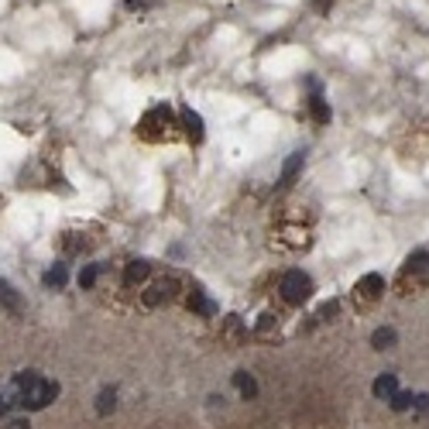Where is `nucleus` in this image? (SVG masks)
I'll use <instances>...</instances> for the list:
<instances>
[{
  "label": "nucleus",
  "mask_w": 429,
  "mask_h": 429,
  "mask_svg": "<svg viewBox=\"0 0 429 429\" xmlns=\"http://www.w3.org/2000/svg\"><path fill=\"white\" fill-rule=\"evenodd\" d=\"M426 285H429V251H412L405 257L402 271H399V292L412 295V292H423Z\"/></svg>",
  "instance_id": "nucleus-1"
},
{
  "label": "nucleus",
  "mask_w": 429,
  "mask_h": 429,
  "mask_svg": "<svg viewBox=\"0 0 429 429\" xmlns=\"http://www.w3.org/2000/svg\"><path fill=\"white\" fill-rule=\"evenodd\" d=\"M55 399H59V385H55V381H45L42 374H35L24 388H17V405H24L28 412L48 409Z\"/></svg>",
  "instance_id": "nucleus-2"
},
{
  "label": "nucleus",
  "mask_w": 429,
  "mask_h": 429,
  "mask_svg": "<svg viewBox=\"0 0 429 429\" xmlns=\"http://www.w3.org/2000/svg\"><path fill=\"white\" fill-rule=\"evenodd\" d=\"M278 292H282V299H285V302H292V306H302V302L313 295V278H309L306 271L292 268V271H285V275H282V285H278Z\"/></svg>",
  "instance_id": "nucleus-3"
},
{
  "label": "nucleus",
  "mask_w": 429,
  "mask_h": 429,
  "mask_svg": "<svg viewBox=\"0 0 429 429\" xmlns=\"http://www.w3.org/2000/svg\"><path fill=\"white\" fill-rule=\"evenodd\" d=\"M169 127H175L172 124V110L169 107H155L141 120V138L145 141H162V138H169Z\"/></svg>",
  "instance_id": "nucleus-4"
},
{
  "label": "nucleus",
  "mask_w": 429,
  "mask_h": 429,
  "mask_svg": "<svg viewBox=\"0 0 429 429\" xmlns=\"http://www.w3.org/2000/svg\"><path fill=\"white\" fill-rule=\"evenodd\" d=\"M381 295H385V278H381L378 271L357 278V285H354V299H357L360 306H374Z\"/></svg>",
  "instance_id": "nucleus-5"
},
{
  "label": "nucleus",
  "mask_w": 429,
  "mask_h": 429,
  "mask_svg": "<svg viewBox=\"0 0 429 429\" xmlns=\"http://www.w3.org/2000/svg\"><path fill=\"white\" fill-rule=\"evenodd\" d=\"M175 292H179V282H175V278H158L155 285H148V292L141 295V302H145L148 309H155V306H162V302H172Z\"/></svg>",
  "instance_id": "nucleus-6"
},
{
  "label": "nucleus",
  "mask_w": 429,
  "mask_h": 429,
  "mask_svg": "<svg viewBox=\"0 0 429 429\" xmlns=\"http://www.w3.org/2000/svg\"><path fill=\"white\" fill-rule=\"evenodd\" d=\"M148 275H152V264H148V261H131V264L124 268V285L134 289V285L148 282Z\"/></svg>",
  "instance_id": "nucleus-7"
},
{
  "label": "nucleus",
  "mask_w": 429,
  "mask_h": 429,
  "mask_svg": "<svg viewBox=\"0 0 429 429\" xmlns=\"http://www.w3.org/2000/svg\"><path fill=\"white\" fill-rule=\"evenodd\" d=\"M371 392H374V399H385V402H388V399L399 392V378H395V374H378L374 385H371Z\"/></svg>",
  "instance_id": "nucleus-8"
},
{
  "label": "nucleus",
  "mask_w": 429,
  "mask_h": 429,
  "mask_svg": "<svg viewBox=\"0 0 429 429\" xmlns=\"http://www.w3.org/2000/svg\"><path fill=\"white\" fill-rule=\"evenodd\" d=\"M395 343H399L395 327H378V330L371 334V347H374V350H392Z\"/></svg>",
  "instance_id": "nucleus-9"
},
{
  "label": "nucleus",
  "mask_w": 429,
  "mask_h": 429,
  "mask_svg": "<svg viewBox=\"0 0 429 429\" xmlns=\"http://www.w3.org/2000/svg\"><path fill=\"white\" fill-rule=\"evenodd\" d=\"M234 388L241 392V399H255L257 395L255 374H251V371H237V374H234Z\"/></svg>",
  "instance_id": "nucleus-10"
},
{
  "label": "nucleus",
  "mask_w": 429,
  "mask_h": 429,
  "mask_svg": "<svg viewBox=\"0 0 429 429\" xmlns=\"http://www.w3.org/2000/svg\"><path fill=\"white\" fill-rule=\"evenodd\" d=\"M185 306H189V309H196V313H203V316H213V313H217V306L203 295V289H192V292H189V299H185Z\"/></svg>",
  "instance_id": "nucleus-11"
},
{
  "label": "nucleus",
  "mask_w": 429,
  "mask_h": 429,
  "mask_svg": "<svg viewBox=\"0 0 429 429\" xmlns=\"http://www.w3.org/2000/svg\"><path fill=\"white\" fill-rule=\"evenodd\" d=\"M117 409V388H103L96 395V416H110Z\"/></svg>",
  "instance_id": "nucleus-12"
},
{
  "label": "nucleus",
  "mask_w": 429,
  "mask_h": 429,
  "mask_svg": "<svg viewBox=\"0 0 429 429\" xmlns=\"http://www.w3.org/2000/svg\"><path fill=\"white\" fill-rule=\"evenodd\" d=\"M309 113H313L316 124H330V107H327L323 96H309Z\"/></svg>",
  "instance_id": "nucleus-13"
},
{
  "label": "nucleus",
  "mask_w": 429,
  "mask_h": 429,
  "mask_svg": "<svg viewBox=\"0 0 429 429\" xmlns=\"http://www.w3.org/2000/svg\"><path fill=\"white\" fill-rule=\"evenodd\" d=\"M0 302H3L10 313H21V299H17L14 285H10V282H3V278H0Z\"/></svg>",
  "instance_id": "nucleus-14"
},
{
  "label": "nucleus",
  "mask_w": 429,
  "mask_h": 429,
  "mask_svg": "<svg viewBox=\"0 0 429 429\" xmlns=\"http://www.w3.org/2000/svg\"><path fill=\"white\" fill-rule=\"evenodd\" d=\"M299 169H302V152H295V155L285 162V169H282V182H278V185H282V189L292 185V179H295V172Z\"/></svg>",
  "instance_id": "nucleus-15"
},
{
  "label": "nucleus",
  "mask_w": 429,
  "mask_h": 429,
  "mask_svg": "<svg viewBox=\"0 0 429 429\" xmlns=\"http://www.w3.org/2000/svg\"><path fill=\"white\" fill-rule=\"evenodd\" d=\"M241 334H244V330H241V316H227V320H223V340L237 343Z\"/></svg>",
  "instance_id": "nucleus-16"
},
{
  "label": "nucleus",
  "mask_w": 429,
  "mask_h": 429,
  "mask_svg": "<svg viewBox=\"0 0 429 429\" xmlns=\"http://www.w3.org/2000/svg\"><path fill=\"white\" fill-rule=\"evenodd\" d=\"M182 120H185V127H189V138H192V141H203V120H199V113L185 110Z\"/></svg>",
  "instance_id": "nucleus-17"
},
{
  "label": "nucleus",
  "mask_w": 429,
  "mask_h": 429,
  "mask_svg": "<svg viewBox=\"0 0 429 429\" xmlns=\"http://www.w3.org/2000/svg\"><path fill=\"white\" fill-rule=\"evenodd\" d=\"M412 392H395L392 399H388V405H392V412H409L412 409Z\"/></svg>",
  "instance_id": "nucleus-18"
},
{
  "label": "nucleus",
  "mask_w": 429,
  "mask_h": 429,
  "mask_svg": "<svg viewBox=\"0 0 429 429\" xmlns=\"http://www.w3.org/2000/svg\"><path fill=\"white\" fill-rule=\"evenodd\" d=\"M45 285H48V289H62V285H66V268H62V264L48 268V271H45Z\"/></svg>",
  "instance_id": "nucleus-19"
},
{
  "label": "nucleus",
  "mask_w": 429,
  "mask_h": 429,
  "mask_svg": "<svg viewBox=\"0 0 429 429\" xmlns=\"http://www.w3.org/2000/svg\"><path fill=\"white\" fill-rule=\"evenodd\" d=\"M96 275H100V264H86L83 271H80V285H83V289H93Z\"/></svg>",
  "instance_id": "nucleus-20"
},
{
  "label": "nucleus",
  "mask_w": 429,
  "mask_h": 429,
  "mask_svg": "<svg viewBox=\"0 0 429 429\" xmlns=\"http://www.w3.org/2000/svg\"><path fill=\"white\" fill-rule=\"evenodd\" d=\"M271 327H275V316H261V323L255 327L257 337H264V334H271Z\"/></svg>",
  "instance_id": "nucleus-21"
},
{
  "label": "nucleus",
  "mask_w": 429,
  "mask_h": 429,
  "mask_svg": "<svg viewBox=\"0 0 429 429\" xmlns=\"http://www.w3.org/2000/svg\"><path fill=\"white\" fill-rule=\"evenodd\" d=\"M327 316H337V302H327V306L320 309V320H327Z\"/></svg>",
  "instance_id": "nucleus-22"
},
{
  "label": "nucleus",
  "mask_w": 429,
  "mask_h": 429,
  "mask_svg": "<svg viewBox=\"0 0 429 429\" xmlns=\"http://www.w3.org/2000/svg\"><path fill=\"white\" fill-rule=\"evenodd\" d=\"M412 409H419V412H429V395H419V399L412 402Z\"/></svg>",
  "instance_id": "nucleus-23"
},
{
  "label": "nucleus",
  "mask_w": 429,
  "mask_h": 429,
  "mask_svg": "<svg viewBox=\"0 0 429 429\" xmlns=\"http://www.w3.org/2000/svg\"><path fill=\"white\" fill-rule=\"evenodd\" d=\"M309 3H313V7H316V10H320V14H327V10H330V3H334V0H309Z\"/></svg>",
  "instance_id": "nucleus-24"
},
{
  "label": "nucleus",
  "mask_w": 429,
  "mask_h": 429,
  "mask_svg": "<svg viewBox=\"0 0 429 429\" xmlns=\"http://www.w3.org/2000/svg\"><path fill=\"white\" fill-rule=\"evenodd\" d=\"M7 429H31V423H28V419H14Z\"/></svg>",
  "instance_id": "nucleus-25"
},
{
  "label": "nucleus",
  "mask_w": 429,
  "mask_h": 429,
  "mask_svg": "<svg viewBox=\"0 0 429 429\" xmlns=\"http://www.w3.org/2000/svg\"><path fill=\"white\" fill-rule=\"evenodd\" d=\"M7 409H10V402H7V399H0V416H7Z\"/></svg>",
  "instance_id": "nucleus-26"
}]
</instances>
